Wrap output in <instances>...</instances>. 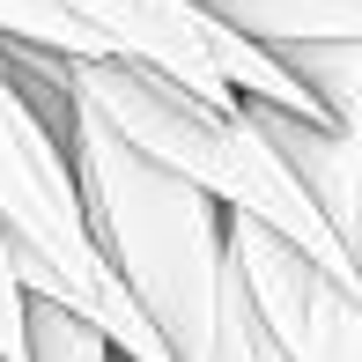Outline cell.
I'll return each instance as SVG.
<instances>
[{"label": "cell", "mask_w": 362, "mask_h": 362, "mask_svg": "<svg viewBox=\"0 0 362 362\" xmlns=\"http://www.w3.org/2000/svg\"><path fill=\"white\" fill-rule=\"evenodd\" d=\"M59 148H67L96 259L148 318L156 348L170 362H207L222 318V207L134 156L126 141H111L81 111H67Z\"/></svg>", "instance_id": "1"}, {"label": "cell", "mask_w": 362, "mask_h": 362, "mask_svg": "<svg viewBox=\"0 0 362 362\" xmlns=\"http://www.w3.org/2000/svg\"><path fill=\"white\" fill-rule=\"evenodd\" d=\"M59 96L67 111L96 119L111 141H126L134 156H148L156 170L185 177L200 200H215L222 215H244L259 229H274L281 244L325 267L340 288H362L355 252L325 237V222L310 215V200L296 192V177L274 163V148L259 141V126L237 111H207L192 104L177 81L134 67V59H59Z\"/></svg>", "instance_id": "2"}, {"label": "cell", "mask_w": 362, "mask_h": 362, "mask_svg": "<svg viewBox=\"0 0 362 362\" xmlns=\"http://www.w3.org/2000/svg\"><path fill=\"white\" fill-rule=\"evenodd\" d=\"M0 252L15 267L23 303H52L81 318L119 362H170L148 318L111 281V267L96 259L59 134L30 111V96L8 74H0Z\"/></svg>", "instance_id": "3"}, {"label": "cell", "mask_w": 362, "mask_h": 362, "mask_svg": "<svg viewBox=\"0 0 362 362\" xmlns=\"http://www.w3.org/2000/svg\"><path fill=\"white\" fill-rule=\"evenodd\" d=\"M0 37L59 59H134L177 81L192 104L237 111L229 81L215 74V30L185 0H0Z\"/></svg>", "instance_id": "4"}, {"label": "cell", "mask_w": 362, "mask_h": 362, "mask_svg": "<svg viewBox=\"0 0 362 362\" xmlns=\"http://www.w3.org/2000/svg\"><path fill=\"white\" fill-rule=\"evenodd\" d=\"M222 274L281 362H362V288H340L274 229L222 215Z\"/></svg>", "instance_id": "5"}, {"label": "cell", "mask_w": 362, "mask_h": 362, "mask_svg": "<svg viewBox=\"0 0 362 362\" xmlns=\"http://www.w3.org/2000/svg\"><path fill=\"white\" fill-rule=\"evenodd\" d=\"M244 119L259 126V141L274 148V163L296 177V192L310 200V215L325 222V237L355 252V185H362V148L355 134H333L318 119H288L274 104H244Z\"/></svg>", "instance_id": "6"}, {"label": "cell", "mask_w": 362, "mask_h": 362, "mask_svg": "<svg viewBox=\"0 0 362 362\" xmlns=\"http://www.w3.org/2000/svg\"><path fill=\"white\" fill-rule=\"evenodd\" d=\"M207 30L288 52V45H325V37H362V0H185Z\"/></svg>", "instance_id": "7"}, {"label": "cell", "mask_w": 362, "mask_h": 362, "mask_svg": "<svg viewBox=\"0 0 362 362\" xmlns=\"http://www.w3.org/2000/svg\"><path fill=\"white\" fill-rule=\"evenodd\" d=\"M288 67V81L310 96V111H318L333 134H355L362 126V37H325V45H288V52H274Z\"/></svg>", "instance_id": "8"}, {"label": "cell", "mask_w": 362, "mask_h": 362, "mask_svg": "<svg viewBox=\"0 0 362 362\" xmlns=\"http://www.w3.org/2000/svg\"><path fill=\"white\" fill-rule=\"evenodd\" d=\"M23 362H119L81 318L52 303H23Z\"/></svg>", "instance_id": "9"}, {"label": "cell", "mask_w": 362, "mask_h": 362, "mask_svg": "<svg viewBox=\"0 0 362 362\" xmlns=\"http://www.w3.org/2000/svg\"><path fill=\"white\" fill-rule=\"evenodd\" d=\"M207 362H281V355L267 348V333L252 325V310L237 303L229 274H222V318H215V348H207Z\"/></svg>", "instance_id": "10"}, {"label": "cell", "mask_w": 362, "mask_h": 362, "mask_svg": "<svg viewBox=\"0 0 362 362\" xmlns=\"http://www.w3.org/2000/svg\"><path fill=\"white\" fill-rule=\"evenodd\" d=\"M0 362H23V288H15L8 252H0Z\"/></svg>", "instance_id": "11"}]
</instances>
